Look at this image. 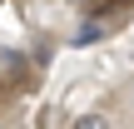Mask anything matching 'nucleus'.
<instances>
[{
	"label": "nucleus",
	"mask_w": 134,
	"mask_h": 129,
	"mask_svg": "<svg viewBox=\"0 0 134 129\" xmlns=\"http://www.w3.org/2000/svg\"><path fill=\"white\" fill-rule=\"evenodd\" d=\"M99 35H104V25H85V30H80V35H75V45H94V40H99Z\"/></svg>",
	"instance_id": "nucleus-1"
},
{
	"label": "nucleus",
	"mask_w": 134,
	"mask_h": 129,
	"mask_svg": "<svg viewBox=\"0 0 134 129\" xmlns=\"http://www.w3.org/2000/svg\"><path fill=\"white\" fill-rule=\"evenodd\" d=\"M75 124H80V129H104L109 119H104V114H85V119H75Z\"/></svg>",
	"instance_id": "nucleus-2"
},
{
	"label": "nucleus",
	"mask_w": 134,
	"mask_h": 129,
	"mask_svg": "<svg viewBox=\"0 0 134 129\" xmlns=\"http://www.w3.org/2000/svg\"><path fill=\"white\" fill-rule=\"evenodd\" d=\"M70 5H90V0H70Z\"/></svg>",
	"instance_id": "nucleus-3"
}]
</instances>
